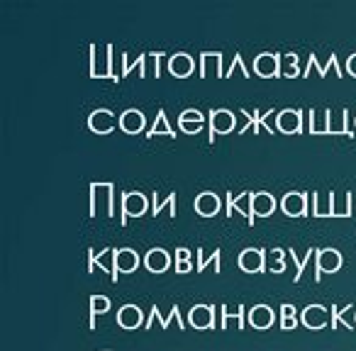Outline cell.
Returning a JSON list of instances; mask_svg holds the SVG:
<instances>
[{"mask_svg":"<svg viewBox=\"0 0 356 351\" xmlns=\"http://www.w3.org/2000/svg\"><path fill=\"white\" fill-rule=\"evenodd\" d=\"M341 254L337 252V249H320V254H317V276L315 281H320L322 273H337L341 268Z\"/></svg>","mask_w":356,"mask_h":351,"instance_id":"obj_6","label":"cell"},{"mask_svg":"<svg viewBox=\"0 0 356 351\" xmlns=\"http://www.w3.org/2000/svg\"><path fill=\"white\" fill-rule=\"evenodd\" d=\"M264 263H266V256H264L261 249H244L242 256H239V266H242L244 273H261L264 271Z\"/></svg>","mask_w":356,"mask_h":351,"instance_id":"obj_11","label":"cell"},{"mask_svg":"<svg viewBox=\"0 0 356 351\" xmlns=\"http://www.w3.org/2000/svg\"><path fill=\"white\" fill-rule=\"evenodd\" d=\"M281 208L288 218H302L307 215V195L305 193H286L281 200Z\"/></svg>","mask_w":356,"mask_h":351,"instance_id":"obj_12","label":"cell"},{"mask_svg":"<svg viewBox=\"0 0 356 351\" xmlns=\"http://www.w3.org/2000/svg\"><path fill=\"white\" fill-rule=\"evenodd\" d=\"M281 61H283L281 74L286 76V79H296V76H300V66H298V54H286V56H281Z\"/></svg>","mask_w":356,"mask_h":351,"instance_id":"obj_29","label":"cell"},{"mask_svg":"<svg viewBox=\"0 0 356 351\" xmlns=\"http://www.w3.org/2000/svg\"><path fill=\"white\" fill-rule=\"evenodd\" d=\"M302 325L307 329H322L327 325V307L325 305H307L302 310Z\"/></svg>","mask_w":356,"mask_h":351,"instance_id":"obj_18","label":"cell"},{"mask_svg":"<svg viewBox=\"0 0 356 351\" xmlns=\"http://www.w3.org/2000/svg\"><path fill=\"white\" fill-rule=\"evenodd\" d=\"M239 115H244V117H247V127L242 129V134H244V132H249V129H254V134H257L261 124L268 129V132L273 134V124L268 122V117H271V115H273V110H268L266 115H261V113H259V110H254V113H249V110H242V113H239Z\"/></svg>","mask_w":356,"mask_h":351,"instance_id":"obj_19","label":"cell"},{"mask_svg":"<svg viewBox=\"0 0 356 351\" xmlns=\"http://www.w3.org/2000/svg\"><path fill=\"white\" fill-rule=\"evenodd\" d=\"M139 254L134 249H118L113 254V281H118V273H132L139 268Z\"/></svg>","mask_w":356,"mask_h":351,"instance_id":"obj_2","label":"cell"},{"mask_svg":"<svg viewBox=\"0 0 356 351\" xmlns=\"http://www.w3.org/2000/svg\"><path fill=\"white\" fill-rule=\"evenodd\" d=\"M334 193H312V215L315 218H337V208H334Z\"/></svg>","mask_w":356,"mask_h":351,"instance_id":"obj_16","label":"cell"},{"mask_svg":"<svg viewBox=\"0 0 356 351\" xmlns=\"http://www.w3.org/2000/svg\"><path fill=\"white\" fill-rule=\"evenodd\" d=\"M176 271L178 273H188L191 271V263L188 261H176Z\"/></svg>","mask_w":356,"mask_h":351,"instance_id":"obj_41","label":"cell"},{"mask_svg":"<svg viewBox=\"0 0 356 351\" xmlns=\"http://www.w3.org/2000/svg\"><path fill=\"white\" fill-rule=\"evenodd\" d=\"M291 259H293V263H296V266H298V273H296V278H293V281L298 283V281H300V278H302V273H305L307 261H310V259H312V249H310V252H307L302 259H298V254H296V252H291Z\"/></svg>","mask_w":356,"mask_h":351,"instance_id":"obj_32","label":"cell"},{"mask_svg":"<svg viewBox=\"0 0 356 351\" xmlns=\"http://www.w3.org/2000/svg\"><path fill=\"white\" fill-rule=\"evenodd\" d=\"M166 205H176V193H168V198L163 200V203H159V200H156V193H154V210H152L154 218H156V215L161 213V210L166 208Z\"/></svg>","mask_w":356,"mask_h":351,"instance_id":"obj_34","label":"cell"},{"mask_svg":"<svg viewBox=\"0 0 356 351\" xmlns=\"http://www.w3.org/2000/svg\"><path fill=\"white\" fill-rule=\"evenodd\" d=\"M281 315L283 317H296V305H291V302H283V305H281Z\"/></svg>","mask_w":356,"mask_h":351,"instance_id":"obj_38","label":"cell"},{"mask_svg":"<svg viewBox=\"0 0 356 351\" xmlns=\"http://www.w3.org/2000/svg\"><path fill=\"white\" fill-rule=\"evenodd\" d=\"M144 263H147V268L152 273H163L171 266V256H168L166 249H152L147 254V259H144Z\"/></svg>","mask_w":356,"mask_h":351,"instance_id":"obj_21","label":"cell"},{"mask_svg":"<svg viewBox=\"0 0 356 351\" xmlns=\"http://www.w3.org/2000/svg\"><path fill=\"white\" fill-rule=\"evenodd\" d=\"M234 124H237V115L229 113V110H210V132H213V139L210 142H215V134H227L234 129Z\"/></svg>","mask_w":356,"mask_h":351,"instance_id":"obj_4","label":"cell"},{"mask_svg":"<svg viewBox=\"0 0 356 351\" xmlns=\"http://www.w3.org/2000/svg\"><path fill=\"white\" fill-rule=\"evenodd\" d=\"M220 198L218 193H210V190H205V193H200L198 198H195V213L200 215V218H215V215L220 213Z\"/></svg>","mask_w":356,"mask_h":351,"instance_id":"obj_15","label":"cell"},{"mask_svg":"<svg viewBox=\"0 0 356 351\" xmlns=\"http://www.w3.org/2000/svg\"><path fill=\"white\" fill-rule=\"evenodd\" d=\"M154 134H166V137H176L173 129L168 127V120H166V110H159L156 113V120H154L152 129H149L147 137H154Z\"/></svg>","mask_w":356,"mask_h":351,"instance_id":"obj_26","label":"cell"},{"mask_svg":"<svg viewBox=\"0 0 356 351\" xmlns=\"http://www.w3.org/2000/svg\"><path fill=\"white\" fill-rule=\"evenodd\" d=\"M195 69V61L191 54H186V51H178V54L168 56V71H171V76H176V79H188L191 74H193Z\"/></svg>","mask_w":356,"mask_h":351,"instance_id":"obj_8","label":"cell"},{"mask_svg":"<svg viewBox=\"0 0 356 351\" xmlns=\"http://www.w3.org/2000/svg\"><path fill=\"white\" fill-rule=\"evenodd\" d=\"M312 69H317V74H320V76H327V74H330V69H334V74H337V76H341V69H339V64H337V54H332V56H330L327 66H320V64H317V56L312 54L310 59H307V71H305V74H310Z\"/></svg>","mask_w":356,"mask_h":351,"instance_id":"obj_24","label":"cell"},{"mask_svg":"<svg viewBox=\"0 0 356 351\" xmlns=\"http://www.w3.org/2000/svg\"><path fill=\"white\" fill-rule=\"evenodd\" d=\"M276 210V198L271 193H254L252 200V213L254 218H268Z\"/></svg>","mask_w":356,"mask_h":351,"instance_id":"obj_20","label":"cell"},{"mask_svg":"<svg viewBox=\"0 0 356 351\" xmlns=\"http://www.w3.org/2000/svg\"><path fill=\"white\" fill-rule=\"evenodd\" d=\"M144 322V315H142V307L139 305H122L118 312V325L122 329H137L139 325Z\"/></svg>","mask_w":356,"mask_h":351,"instance_id":"obj_17","label":"cell"},{"mask_svg":"<svg viewBox=\"0 0 356 351\" xmlns=\"http://www.w3.org/2000/svg\"><path fill=\"white\" fill-rule=\"evenodd\" d=\"M149 203L142 193H124L122 195V225H127V218H142L147 213Z\"/></svg>","mask_w":356,"mask_h":351,"instance_id":"obj_5","label":"cell"},{"mask_svg":"<svg viewBox=\"0 0 356 351\" xmlns=\"http://www.w3.org/2000/svg\"><path fill=\"white\" fill-rule=\"evenodd\" d=\"M247 320L254 329H268L273 325V320H276V315H273V310L268 305H254L247 310Z\"/></svg>","mask_w":356,"mask_h":351,"instance_id":"obj_9","label":"cell"},{"mask_svg":"<svg viewBox=\"0 0 356 351\" xmlns=\"http://www.w3.org/2000/svg\"><path fill=\"white\" fill-rule=\"evenodd\" d=\"M283 259H286V252H283V249H273V252H268V271H271V273H283V271H286V263H283Z\"/></svg>","mask_w":356,"mask_h":351,"instance_id":"obj_30","label":"cell"},{"mask_svg":"<svg viewBox=\"0 0 356 351\" xmlns=\"http://www.w3.org/2000/svg\"><path fill=\"white\" fill-rule=\"evenodd\" d=\"M281 54H271V51H264L254 59V71H257L261 79H276L281 74Z\"/></svg>","mask_w":356,"mask_h":351,"instance_id":"obj_3","label":"cell"},{"mask_svg":"<svg viewBox=\"0 0 356 351\" xmlns=\"http://www.w3.org/2000/svg\"><path fill=\"white\" fill-rule=\"evenodd\" d=\"M181 124V129H184V132H188V134H198L200 129H203V124L200 122H178Z\"/></svg>","mask_w":356,"mask_h":351,"instance_id":"obj_36","label":"cell"},{"mask_svg":"<svg viewBox=\"0 0 356 351\" xmlns=\"http://www.w3.org/2000/svg\"><path fill=\"white\" fill-rule=\"evenodd\" d=\"M346 71L356 79V54H351L349 59H346Z\"/></svg>","mask_w":356,"mask_h":351,"instance_id":"obj_40","label":"cell"},{"mask_svg":"<svg viewBox=\"0 0 356 351\" xmlns=\"http://www.w3.org/2000/svg\"><path fill=\"white\" fill-rule=\"evenodd\" d=\"M113 183H93L90 186V215H98L100 203L105 205V215L113 218Z\"/></svg>","mask_w":356,"mask_h":351,"instance_id":"obj_1","label":"cell"},{"mask_svg":"<svg viewBox=\"0 0 356 351\" xmlns=\"http://www.w3.org/2000/svg\"><path fill=\"white\" fill-rule=\"evenodd\" d=\"M115 124H120V120H115V115L110 113L108 108L93 110L88 117V127L93 129L95 134H108L115 129Z\"/></svg>","mask_w":356,"mask_h":351,"instance_id":"obj_7","label":"cell"},{"mask_svg":"<svg viewBox=\"0 0 356 351\" xmlns=\"http://www.w3.org/2000/svg\"><path fill=\"white\" fill-rule=\"evenodd\" d=\"M234 69H239V71H242L244 79H249V71H247V66H244V61H242V54H234L232 69H229L227 74H225V79H227V76H232V74H234Z\"/></svg>","mask_w":356,"mask_h":351,"instance_id":"obj_35","label":"cell"},{"mask_svg":"<svg viewBox=\"0 0 356 351\" xmlns=\"http://www.w3.org/2000/svg\"><path fill=\"white\" fill-rule=\"evenodd\" d=\"M178 122H200V124H205V115L200 113V110H195V108H188V110H184V113H181Z\"/></svg>","mask_w":356,"mask_h":351,"instance_id":"obj_33","label":"cell"},{"mask_svg":"<svg viewBox=\"0 0 356 351\" xmlns=\"http://www.w3.org/2000/svg\"><path fill=\"white\" fill-rule=\"evenodd\" d=\"M195 259H198V271H205V268H208V263H215V271H222V266H220V259H222V252H220V249H215L213 254H210V256H205L203 254V249H198V252H195Z\"/></svg>","mask_w":356,"mask_h":351,"instance_id":"obj_27","label":"cell"},{"mask_svg":"<svg viewBox=\"0 0 356 351\" xmlns=\"http://www.w3.org/2000/svg\"><path fill=\"white\" fill-rule=\"evenodd\" d=\"M276 127L286 134H298L302 129V110H281Z\"/></svg>","mask_w":356,"mask_h":351,"instance_id":"obj_10","label":"cell"},{"mask_svg":"<svg viewBox=\"0 0 356 351\" xmlns=\"http://www.w3.org/2000/svg\"><path fill=\"white\" fill-rule=\"evenodd\" d=\"M188 322L195 329H210L215 325V312L210 305H193L188 310Z\"/></svg>","mask_w":356,"mask_h":351,"instance_id":"obj_13","label":"cell"},{"mask_svg":"<svg viewBox=\"0 0 356 351\" xmlns=\"http://www.w3.org/2000/svg\"><path fill=\"white\" fill-rule=\"evenodd\" d=\"M171 320H176V322H178V327L184 329V322H181V310H178V305H173V307H171V315H168V317H161V312H159V307L154 305V307H152V312H149L147 329H152L154 322H159V325H161V329H168V325H171Z\"/></svg>","mask_w":356,"mask_h":351,"instance_id":"obj_22","label":"cell"},{"mask_svg":"<svg viewBox=\"0 0 356 351\" xmlns=\"http://www.w3.org/2000/svg\"><path fill=\"white\" fill-rule=\"evenodd\" d=\"M244 310L247 307H239V310H229V307H222V329H229V327H237V329H242L244 327Z\"/></svg>","mask_w":356,"mask_h":351,"instance_id":"obj_23","label":"cell"},{"mask_svg":"<svg viewBox=\"0 0 356 351\" xmlns=\"http://www.w3.org/2000/svg\"><path fill=\"white\" fill-rule=\"evenodd\" d=\"M191 259V252L186 247H181V249H176V261H188Z\"/></svg>","mask_w":356,"mask_h":351,"instance_id":"obj_39","label":"cell"},{"mask_svg":"<svg viewBox=\"0 0 356 351\" xmlns=\"http://www.w3.org/2000/svg\"><path fill=\"white\" fill-rule=\"evenodd\" d=\"M110 310V297L108 295H93L90 297V329H95V317L105 315Z\"/></svg>","mask_w":356,"mask_h":351,"instance_id":"obj_25","label":"cell"},{"mask_svg":"<svg viewBox=\"0 0 356 351\" xmlns=\"http://www.w3.org/2000/svg\"><path fill=\"white\" fill-rule=\"evenodd\" d=\"M281 327H283V329H296V327H298V317H283V320H281Z\"/></svg>","mask_w":356,"mask_h":351,"instance_id":"obj_37","label":"cell"},{"mask_svg":"<svg viewBox=\"0 0 356 351\" xmlns=\"http://www.w3.org/2000/svg\"><path fill=\"white\" fill-rule=\"evenodd\" d=\"M200 61H203V64H200V79H205L213 64L220 69V64H222V54H220V51H215V54L213 51H203V54H200Z\"/></svg>","mask_w":356,"mask_h":351,"instance_id":"obj_28","label":"cell"},{"mask_svg":"<svg viewBox=\"0 0 356 351\" xmlns=\"http://www.w3.org/2000/svg\"><path fill=\"white\" fill-rule=\"evenodd\" d=\"M144 61L147 56H137V61H132L129 54H122V76H127L132 69H139V76H144Z\"/></svg>","mask_w":356,"mask_h":351,"instance_id":"obj_31","label":"cell"},{"mask_svg":"<svg viewBox=\"0 0 356 351\" xmlns=\"http://www.w3.org/2000/svg\"><path fill=\"white\" fill-rule=\"evenodd\" d=\"M120 127L124 129L127 134H139L144 127H147V117H144L142 110H124L122 115H120Z\"/></svg>","mask_w":356,"mask_h":351,"instance_id":"obj_14","label":"cell"}]
</instances>
